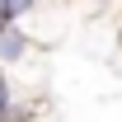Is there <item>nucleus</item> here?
Masks as SVG:
<instances>
[{"label":"nucleus","instance_id":"f03ea898","mask_svg":"<svg viewBox=\"0 0 122 122\" xmlns=\"http://www.w3.org/2000/svg\"><path fill=\"white\" fill-rule=\"evenodd\" d=\"M38 5L42 0H0V28H10V24H28L38 14Z\"/></svg>","mask_w":122,"mask_h":122},{"label":"nucleus","instance_id":"f257e3e1","mask_svg":"<svg viewBox=\"0 0 122 122\" xmlns=\"http://www.w3.org/2000/svg\"><path fill=\"white\" fill-rule=\"evenodd\" d=\"M38 42H33L28 24H10V28H0V66L5 71H19L24 61H33Z\"/></svg>","mask_w":122,"mask_h":122}]
</instances>
